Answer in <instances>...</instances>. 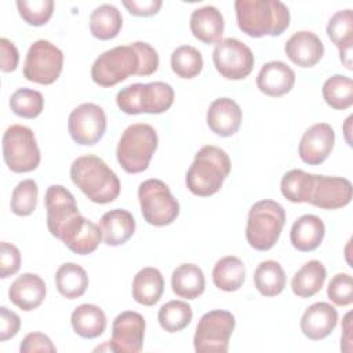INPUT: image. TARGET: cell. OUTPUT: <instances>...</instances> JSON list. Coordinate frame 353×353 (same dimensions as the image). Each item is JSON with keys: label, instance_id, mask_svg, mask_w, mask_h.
<instances>
[{"label": "cell", "instance_id": "1", "mask_svg": "<svg viewBox=\"0 0 353 353\" xmlns=\"http://www.w3.org/2000/svg\"><path fill=\"white\" fill-rule=\"evenodd\" d=\"M159 68L157 51L148 43L135 41L102 52L91 68V79L101 87H113L128 76H150Z\"/></svg>", "mask_w": 353, "mask_h": 353}, {"label": "cell", "instance_id": "2", "mask_svg": "<svg viewBox=\"0 0 353 353\" xmlns=\"http://www.w3.org/2000/svg\"><path fill=\"white\" fill-rule=\"evenodd\" d=\"M234 10L240 30L251 37L279 36L290 26L288 7L279 0H237Z\"/></svg>", "mask_w": 353, "mask_h": 353}, {"label": "cell", "instance_id": "3", "mask_svg": "<svg viewBox=\"0 0 353 353\" xmlns=\"http://www.w3.org/2000/svg\"><path fill=\"white\" fill-rule=\"evenodd\" d=\"M72 182L97 204H108L120 194V181L113 170L98 156L77 157L70 165Z\"/></svg>", "mask_w": 353, "mask_h": 353}, {"label": "cell", "instance_id": "4", "mask_svg": "<svg viewBox=\"0 0 353 353\" xmlns=\"http://www.w3.org/2000/svg\"><path fill=\"white\" fill-rule=\"evenodd\" d=\"M230 172L228 153L214 145L203 146L186 172V188L199 197L215 194Z\"/></svg>", "mask_w": 353, "mask_h": 353}, {"label": "cell", "instance_id": "5", "mask_svg": "<svg viewBox=\"0 0 353 353\" xmlns=\"http://www.w3.org/2000/svg\"><path fill=\"white\" fill-rule=\"evenodd\" d=\"M157 143V132L150 124H131L119 139L116 148L117 161L128 174L142 172L149 167Z\"/></svg>", "mask_w": 353, "mask_h": 353}, {"label": "cell", "instance_id": "6", "mask_svg": "<svg viewBox=\"0 0 353 353\" xmlns=\"http://www.w3.org/2000/svg\"><path fill=\"white\" fill-rule=\"evenodd\" d=\"M116 103L125 114H160L172 106L174 90L163 81L135 83L117 92Z\"/></svg>", "mask_w": 353, "mask_h": 353}, {"label": "cell", "instance_id": "7", "mask_svg": "<svg viewBox=\"0 0 353 353\" xmlns=\"http://www.w3.org/2000/svg\"><path fill=\"white\" fill-rule=\"evenodd\" d=\"M284 223L285 211L277 201H256L248 211L245 239L254 250L268 251L277 243Z\"/></svg>", "mask_w": 353, "mask_h": 353}, {"label": "cell", "instance_id": "8", "mask_svg": "<svg viewBox=\"0 0 353 353\" xmlns=\"http://www.w3.org/2000/svg\"><path fill=\"white\" fill-rule=\"evenodd\" d=\"M138 199L143 219L153 226L171 225L179 215V203L170 188L160 179H146L138 188Z\"/></svg>", "mask_w": 353, "mask_h": 353}, {"label": "cell", "instance_id": "9", "mask_svg": "<svg viewBox=\"0 0 353 353\" xmlns=\"http://www.w3.org/2000/svg\"><path fill=\"white\" fill-rule=\"evenodd\" d=\"M3 157L12 172L22 174L36 170L40 164V150L34 132L26 125H10L3 135Z\"/></svg>", "mask_w": 353, "mask_h": 353}, {"label": "cell", "instance_id": "10", "mask_svg": "<svg viewBox=\"0 0 353 353\" xmlns=\"http://www.w3.org/2000/svg\"><path fill=\"white\" fill-rule=\"evenodd\" d=\"M236 325L234 316L228 310H210L201 316L193 336L197 353H226Z\"/></svg>", "mask_w": 353, "mask_h": 353}, {"label": "cell", "instance_id": "11", "mask_svg": "<svg viewBox=\"0 0 353 353\" xmlns=\"http://www.w3.org/2000/svg\"><path fill=\"white\" fill-rule=\"evenodd\" d=\"M63 68V52L51 41L36 40L28 50L23 77L29 81L50 85L55 83Z\"/></svg>", "mask_w": 353, "mask_h": 353}, {"label": "cell", "instance_id": "12", "mask_svg": "<svg viewBox=\"0 0 353 353\" xmlns=\"http://www.w3.org/2000/svg\"><path fill=\"white\" fill-rule=\"evenodd\" d=\"M212 62L222 77L241 80L252 72L255 59L247 44L234 37H226L215 46Z\"/></svg>", "mask_w": 353, "mask_h": 353}, {"label": "cell", "instance_id": "13", "mask_svg": "<svg viewBox=\"0 0 353 353\" xmlns=\"http://www.w3.org/2000/svg\"><path fill=\"white\" fill-rule=\"evenodd\" d=\"M68 131L77 145L92 146L106 131L105 110L95 103H81L74 108L68 119Z\"/></svg>", "mask_w": 353, "mask_h": 353}, {"label": "cell", "instance_id": "14", "mask_svg": "<svg viewBox=\"0 0 353 353\" xmlns=\"http://www.w3.org/2000/svg\"><path fill=\"white\" fill-rule=\"evenodd\" d=\"M146 323L138 312L127 310L116 316L112 324L110 350L116 353H138L143 346Z\"/></svg>", "mask_w": 353, "mask_h": 353}, {"label": "cell", "instance_id": "15", "mask_svg": "<svg viewBox=\"0 0 353 353\" xmlns=\"http://www.w3.org/2000/svg\"><path fill=\"white\" fill-rule=\"evenodd\" d=\"M352 183L342 176L314 175L309 204L321 210H336L352 201Z\"/></svg>", "mask_w": 353, "mask_h": 353}, {"label": "cell", "instance_id": "16", "mask_svg": "<svg viewBox=\"0 0 353 353\" xmlns=\"http://www.w3.org/2000/svg\"><path fill=\"white\" fill-rule=\"evenodd\" d=\"M44 205L47 210V228L57 239L65 225L80 214L74 196L62 185H51L47 188Z\"/></svg>", "mask_w": 353, "mask_h": 353}, {"label": "cell", "instance_id": "17", "mask_svg": "<svg viewBox=\"0 0 353 353\" xmlns=\"http://www.w3.org/2000/svg\"><path fill=\"white\" fill-rule=\"evenodd\" d=\"M58 239L72 252L79 255H88L98 248L103 237L99 225H95L92 221L79 214L65 225Z\"/></svg>", "mask_w": 353, "mask_h": 353}, {"label": "cell", "instance_id": "18", "mask_svg": "<svg viewBox=\"0 0 353 353\" xmlns=\"http://www.w3.org/2000/svg\"><path fill=\"white\" fill-rule=\"evenodd\" d=\"M335 145V131L327 123L309 127L299 142L298 154L309 165H319L327 160Z\"/></svg>", "mask_w": 353, "mask_h": 353}, {"label": "cell", "instance_id": "19", "mask_svg": "<svg viewBox=\"0 0 353 353\" xmlns=\"http://www.w3.org/2000/svg\"><path fill=\"white\" fill-rule=\"evenodd\" d=\"M288 59L299 68H312L320 62L324 55V44L319 36L309 30L294 33L284 46Z\"/></svg>", "mask_w": 353, "mask_h": 353}, {"label": "cell", "instance_id": "20", "mask_svg": "<svg viewBox=\"0 0 353 353\" xmlns=\"http://www.w3.org/2000/svg\"><path fill=\"white\" fill-rule=\"evenodd\" d=\"M338 323L336 309L327 302H316L310 305L301 317L302 334L312 339L320 341L327 338Z\"/></svg>", "mask_w": 353, "mask_h": 353}, {"label": "cell", "instance_id": "21", "mask_svg": "<svg viewBox=\"0 0 353 353\" xmlns=\"http://www.w3.org/2000/svg\"><path fill=\"white\" fill-rule=\"evenodd\" d=\"M241 109L230 98L215 99L207 110V125L219 137L234 135L241 125Z\"/></svg>", "mask_w": 353, "mask_h": 353}, {"label": "cell", "instance_id": "22", "mask_svg": "<svg viewBox=\"0 0 353 353\" xmlns=\"http://www.w3.org/2000/svg\"><path fill=\"white\" fill-rule=\"evenodd\" d=\"M8 298L23 312L34 310L46 298V283L34 273H23L10 285Z\"/></svg>", "mask_w": 353, "mask_h": 353}, {"label": "cell", "instance_id": "23", "mask_svg": "<svg viewBox=\"0 0 353 353\" xmlns=\"http://www.w3.org/2000/svg\"><path fill=\"white\" fill-rule=\"evenodd\" d=\"M294 84L295 72L281 61L265 63L256 76V87L269 97H283L294 88Z\"/></svg>", "mask_w": 353, "mask_h": 353}, {"label": "cell", "instance_id": "24", "mask_svg": "<svg viewBox=\"0 0 353 353\" xmlns=\"http://www.w3.org/2000/svg\"><path fill=\"white\" fill-rule=\"evenodd\" d=\"M189 26L197 40L204 44H218L222 40L225 21L216 7L204 6L192 12Z\"/></svg>", "mask_w": 353, "mask_h": 353}, {"label": "cell", "instance_id": "25", "mask_svg": "<svg viewBox=\"0 0 353 353\" xmlns=\"http://www.w3.org/2000/svg\"><path fill=\"white\" fill-rule=\"evenodd\" d=\"M330 40L339 50V59L343 66L352 70V50H353V14L352 10L336 11L327 25Z\"/></svg>", "mask_w": 353, "mask_h": 353}, {"label": "cell", "instance_id": "26", "mask_svg": "<svg viewBox=\"0 0 353 353\" xmlns=\"http://www.w3.org/2000/svg\"><path fill=\"white\" fill-rule=\"evenodd\" d=\"M102 237L106 245L117 247L127 243L135 232V219L132 214L123 208H114L105 212L99 221Z\"/></svg>", "mask_w": 353, "mask_h": 353}, {"label": "cell", "instance_id": "27", "mask_svg": "<svg viewBox=\"0 0 353 353\" xmlns=\"http://www.w3.org/2000/svg\"><path fill=\"white\" fill-rule=\"evenodd\" d=\"M325 236V225L317 215L305 214L299 216L291 228L290 240L294 248L309 252L319 248Z\"/></svg>", "mask_w": 353, "mask_h": 353}, {"label": "cell", "instance_id": "28", "mask_svg": "<svg viewBox=\"0 0 353 353\" xmlns=\"http://www.w3.org/2000/svg\"><path fill=\"white\" fill-rule=\"evenodd\" d=\"M164 292V279L159 269L143 268L132 280V298L143 306H153Z\"/></svg>", "mask_w": 353, "mask_h": 353}, {"label": "cell", "instance_id": "29", "mask_svg": "<svg viewBox=\"0 0 353 353\" xmlns=\"http://www.w3.org/2000/svg\"><path fill=\"white\" fill-rule=\"evenodd\" d=\"M70 323L73 331L85 339H94L102 335L108 324L105 312L99 306L91 303L77 306L70 316Z\"/></svg>", "mask_w": 353, "mask_h": 353}, {"label": "cell", "instance_id": "30", "mask_svg": "<svg viewBox=\"0 0 353 353\" xmlns=\"http://www.w3.org/2000/svg\"><path fill=\"white\" fill-rule=\"evenodd\" d=\"M171 287L176 296L196 299L205 288L204 273L194 263H182L171 274Z\"/></svg>", "mask_w": 353, "mask_h": 353}, {"label": "cell", "instance_id": "31", "mask_svg": "<svg viewBox=\"0 0 353 353\" xmlns=\"http://www.w3.org/2000/svg\"><path fill=\"white\" fill-rule=\"evenodd\" d=\"M325 277L324 265L317 259H312L295 272L291 280L292 292L299 298H312L323 288Z\"/></svg>", "mask_w": 353, "mask_h": 353}, {"label": "cell", "instance_id": "32", "mask_svg": "<svg viewBox=\"0 0 353 353\" xmlns=\"http://www.w3.org/2000/svg\"><path fill=\"white\" fill-rule=\"evenodd\" d=\"M212 281L222 291H237L245 281V266L243 261L233 255L218 259L212 269Z\"/></svg>", "mask_w": 353, "mask_h": 353}, {"label": "cell", "instance_id": "33", "mask_svg": "<svg viewBox=\"0 0 353 353\" xmlns=\"http://www.w3.org/2000/svg\"><path fill=\"white\" fill-rule=\"evenodd\" d=\"M55 285L62 296L68 299L80 298L88 287L87 272L77 263H62L55 272Z\"/></svg>", "mask_w": 353, "mask_h": 353}, {"label": "cell", "instance_id": "34", "mask_svg": "<svg viewBox=\"0 0 353 353\" xmlns=\"http://www.w3.org/2000/svg\"><path fill=\"white\" fill-rule=\"evenodd\" d=\"M121 26V12L112 4H101L90 15V32L95 39H114L120 33Z\"/></svg>", "mask_w": 353, "mask_h": 353}, {"label": "cell", "instance_id": "35", "mask_svg": "<svg viewBox=\"0 0 353 353\" xmlns=\"http://www.w3.org/2000/svg\"><path fill=\"white\" fill-rule=\"evenodd\" d=\"M254 284L261 295L268 298L276 296L281 294L285 287L284 269L276 261H263L254 272Z\"/></svg>", "mask_w": 353, "mask_h": 353}, {"label": "cell", "instance_id": "36", "mask_svg": "<svg viewBox=\"0 0 353 353\" xmlns=\"http://www.w3.org/2000/svg\"><path fill=\"white\" fill-rule=\"evenodd\" d=\"M325 103L335 110H346L353 105V81L347 76L328 77L321 88Z\"/></svg>", "mask_w": 353, "mask_h": 353}, {"label": "cell", "instance_id": "37", "mask_svg": "<svg viewBox=\"0 0 353 353\" xmlns=\"http://www.w3.org/2000/svg\"><path fill=\"white\" fill-rule=\"evenodd\" d=\"M314 174H309L303 170H290L285 172L280 182L283 196L291 203H309Z\"/></svg>", "mask_w": 353, "mask_h": 353}, {"label": "cell", "instance_id": "38", "mask_svg": "<svg viewBox=\"0 0 353 353\" xmlns=\"http://www.w3.org/2000/svg\"><path fill=\"white\" fill-rule=\"evenodd\" d=\"M193 317V312L189 303L183 301H170L164 303L157 313L160 327L167 332H178L186 328Z\"/></svg>", "mask_w": 353, "mask_h": 353}, {"label": "cell", "instance_id": "39", "mask_svg": "<svg viewBox=\"0 0 353 353\" xmlns=\"http://www.w3.org/2000/svg\"><path fill=\"white\" fill-rule=\"evenodd\" d=\"M201 52L193 46H179L171 54V69L181 79H193L203 69Z\"/></svg>", "mask_w": 353, "mask_h": 353}, {"label": "cell", "instance_id": "40", "mask_svg": "<svg viewBox=\"0 0 353 353\" xmlns=\"http://www.w3.org/2000/svg\"><path fill=\"white\" fill-rule=\"evenodd\" d=\"M11 110L23 119L37 117L44 108L41 92L32 88H18L10 98Z\"/></svg>", "mask_w": 353, "mask_h": 353}, {"label": "cell", "instance_id": "41", "mask_svg": "<svg viewBox=\"0 0 353 353\" xmlns=\"http://www.w3.org/2000/svg\"><path fill=\"white\" fill-rule=\"evenodd\" d=\"M37 205V183L33 179L21 181L12 190L10 207L18 216H29Z\"/></svg>", "mask_w": 353, "mask_h": 353}, {"label": "cell", "instance_id": "42", "mask_svg": "<svg viewBox=\"0 0 353 353\" xmlns=\"http://www.w3.org/2000/svg\"><path fill=\"white\" fill-rule=\"evenodd\" d=\"M17 8L21 18L32 26L46 25L54 12L52 0H18Z\"/></svg>", "mask_w": 353, "mask_h": 353}, {"label": "cell", "instance_id": "43", "mask_svg": "<svg viewBox=\"0 0 353 353\" xmlns=\"http://www.w3.org/2000/svg\"><path fill=\"white\" fill-rule=\"evenodd\" d=\"M328 299L336 306H349L353 302V280L347 273L335 274L327 287Z\"/></svg>", "mask_w": 353, "mask_h": 353}, {"label": "cell", "instance_id": "44", "mask_svg": "<svg viewBox=\"0 0 353 353\" xmlns=\"http://www.w3.org/2000/svg\"><path fill=\"white\" fill-rule=\"evenodd\" d=\"M21 266V252L19 250L7 241L0 244V277L7 279L15 274Z\"/></svg>", "mask_w": 353, "mask_h": 353}, {"label": "cell", "instance_id": "45", "mask_svg": "<svg viewBox=\"0 0 353 353\" xmlns=\"http://www.w3.org/2000/svg\"><path fill=\"white\" fill-rule=\"evenodd\" d=\"M19 352L21 353H36V352L54 353L57 352V347L46 334L30 332L22 339L19 345Z\"/></svg>", "mask_w": 353, "mask_h": 353}, {"label": "cell", "instance_id": "46", "mask_svg": "<svg viewBox=\"0 0 353 353\" xmlns=\"http://www.w3.org/2000/svg\"><path fill=\"white\" fill-rule=\"evenodd\" d=\"M21 328L19 316L6 306L0 307V341L6 342L14 338Z\"/></svg>", "mask_w": 353, "mask_h": 353}, {"label": "cell", "instance_id": "47", "mask_svg": "<svg viewBox=\"0 0 353 353\" xmlns=\"http://www.w3.org/2000/svg\"><path fill=\"white\" fill-rule=\"evenodd\" d=\"M0 59H1V65L0 69L4 73H10L14 72L18 66V61H19V54L18 50L15 47V44L12 41H10L6 37L0 39Z\"/></svg>", "mask_w": 353, "mask_h": 353}, {"label": "cell", "instance_id": "48", "mask_svg": "<svg viewBox=\"0 0 353 353\" xmlns=\"http://www.w3.org/2000/svg\"><path fill=\"white\" fill-rule=\"evenodd\" d=\"M123 6L131 15L135 17H152L159 12L163 6L161 0H131L123 1Z\"/></svg>", "mask_w": 353, "mask_h": 353}, {"label": "cell", "instance_id": "49", "mask_svg": "<svg viewBox=\"0 0 353 353\" xmlns=\"http://www.w3.org/2000/svg\"><path fill=\"white\" fill-rule=\"evenodd\" d=\"M352 312L346 313L342 323V336H341V350H352Z\"/></svg>", "mask_w": 353, "mask_h": 353}, {"label": "cell", "instance_id": "50", "mask_svg": "<svg viewBox=\"0 0 353 353\" xmlns=\"http://www.w3.org/2000/svg\"><path fill=\"white\" fill-rule=\"evenodd\" d=\"M352 119H353V117L349 116V117L346 119V123H345V137H346V142H347L349 145H352V143H350L352 141H350V137H349V134H350V127H349V125H350Z\"/></svg>", "mask_w": 353, "mask_h": 353}]
</instances>
